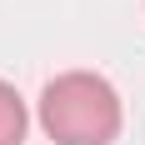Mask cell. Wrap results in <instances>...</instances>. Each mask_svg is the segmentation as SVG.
Wrapping results in <instances>:
<instances>
[{"label": "cell", "mask_w": 145, "mask_h": 145, "mask_svg": "<svg viewBox=\"0 0 145 145\" xmlns=\"http://www.w3.org/2000/svg\"><path fill=\"white\" fill-rule=\"evenodd\" d=\"M40 125L55 145H110L120 135V95L95 70H65L40 95Z\"/></svg>", "instance_id": "6da1fadb"}, {"label": "cell", "mask_w": 145, "mask_h": 145, "mask_svg": "<svg viewBox=\"0 0 145 145\" xmlns=\"http://www.w3.org/2000/svg\"><path fill=\"white\" fill-rule=\"evenodd\" d=\"M25 125H30L25 100L15 95V85L0 80V145H20V140H25Z\"/></svg>", "instance_id": "7a4b0ae2"}]
</instances>
